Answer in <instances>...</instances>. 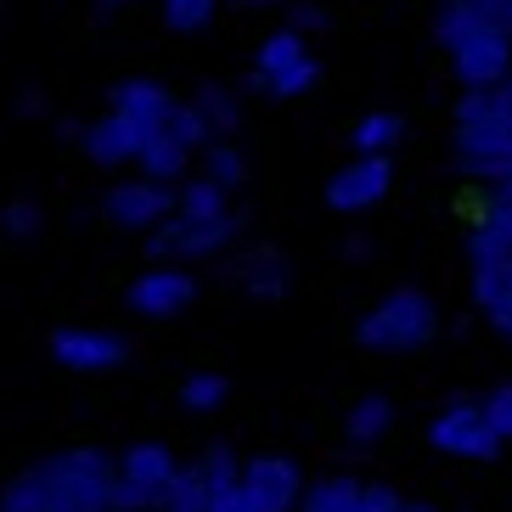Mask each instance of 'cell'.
Masks as SVG:
<instances>
[{"label":"cell","mask_w":512,"mask_h":512,"mask_svg":"<svg viewBox=\"0 0 512 512\" xmlns=\"http://www.w3.org/2000/svg\"><path fill=\"white\" fill-rule=\"evenodd\" d=\"M0 507L6 512H124L119 456H107L102 445H68V451L12 473Z\"/></svg>","instance_id":"6da1fadb"},{"label":"cell","mask_w":512,"mask_h":512,"mask_svg":"<svg viewBox=\"0 0 512 512\" xmlns=\"http://www.w3.org/2000/svg\"><path fill=\"white\" fill-rule=\"evenodd\" d=\"M434 338H439V310L417 287H394L389 299L377 304L372 316H361V327H355V344L383 349V355H422Z\"/></svg>","instance_id":"7a4b0ae2"},{"label":"cell","mask_w":512,"mask_h":512,"mask_svg":"<svg viewBox=\"0 0 512 512\" xmlns=\"http://www.w3.org/2000/svg\"><path fill=\"white\" fill-rule=\"evenodd\" d=\"M186 467L175 462L169 445L158 439H141L130 451L119 456V507L124 512H164L169 496H175V484H181Z\"/></svg>","instance_id":"3957f363"},{"label":"cell","mask_w":512,"mask_h":512,"mask_svg":"<svg viewBox=\"0 0 512 512\" xmlns=\"http://www.w3.org/2000/svg\"><path fill=\"white\" fill-rule=\"evenodd\" d=\"M321 79V68L310 62V51H304L299 29H276L259 40L254 51V74H248V85H254L259 96H304L310 85Z\"/></svg>","instance_id":"277c9868"},{"label":"cell","mask_w":512,"mask_h":512,"mask_svg":"<svg viewBox=\"0 0 512 512\" xmlns=\"http://www.w3.org/2000/svg\"><path fill=\"white\" fill-rule=\"evenodd\" d=\"M181 209V192L175 186H152V181H124L102 192V220L107 231H124V237H152L158 226H169Z\"/></svg>","instance_id":"5b68a950"},{"label":"cell","mask_w":512,"mask_h":512,"mask_svg":"<svg viewBox=\"0 0 512 512\" xmlns=\"http://www.w3.org/2000/svg\"><path fill=\"white\" fill-rule=\"evenodd\" d=\"M428 445L439 456H462V462H496L501 456V439L484 417V400H456L445 406L434 422H428Z\"/></svg>","instance_id":"8992f818"},{"label":"cell","mask_w":512,"mask_h":512,"mask_svg":"<svg viewBox=\"0 0 512 512\" xmlns=\"http://www.w3.org/2000/svg\"><path fill=\"white\" fill-rule=\"evenodd\" d=\"M46 349L62 372H119L130 361V338L119 327H51Z\"/></svg>","instance_id":"52a82bcc"},{"label":"cell","mask_w":512,"mask_h":512,"mask_svg":"<svg viewBox=\"0 0 512 512\" xmlns=\"http://www.w3.org/2000/svg\"><path fill=\"white\" fill-rule=\"evenodd\" d=\"M451 74L462 79L467 91H496L512 79V40L490 29H473L451 46Z\"/></svg>","instance_id":"ba28073f"},{"label":"cell","mask_w":512,"mask_h":512,"mask_svg":"<svg viewBox=\"0 0 512 512\" xmlns=\"http://www.w3.org/2000/svg\"><path fill=\"white\" fill-rule=\"evenodd\" d=\"M394 186V164L389 158H349L344 169H332L327 181V209L338 214H361V209H377Z\"/></svg>","instance_id":"9c48e42d"},{"label":"cell","mask_w":512,"mask_h":512,"mask_svg":"<svg viewBox=\"0 0 512 512\" xmlns=\"http://www.w3.org/2000/svg\"><path fill=\"white\" fill-rule=\"evenodd\" d=\"M242 226H248V214H237V220H220V226H192V220H169V226H158V231L147 237V248H141V254H147V259H169V254L209 259V254H220V248H231V242L242 237Z\"/></svg>","instance_id":"30bf717a"},{"label":"cell","mask_w":512,"mask_h":512,"mask_svg":"<svg viewBox=\"0 0 512 512\" xmlns=\"http://www.w3.org/2000/svg\"><path fill=\"white\" fill-rule=\"evenodd\" d=\"M113 107L130 113V124L141 130V152H147V141L169 136V119L181 113V96L169 91V85H158V79H124L119 91H113Z\"/></svg>","instance_id":"8fae6325"},{"label":"cell","mask_w":512,"mask_h":512,"mask_svg":"<svg viewBox=\"0 0 512 512\" xmlns=\"http://www.w3.org/2000/svg\"><path fill=\"white\" fill-rule=\"evenodd\" d=\"M79 158L96 169H113V164H141V130L130 124V113L119 107H107L85 124V136H79Z\"/></svg>","instance_id":"7c38bea8"},{"label":"cell","mask_w":512,"mask_h":512,"mask_svg":"<svg viewBox=\"0 0 512 512\" xmlns=\"http://www.w3.org/2000/svg\"><path fill=\"white\" fill-rule=\"evenodd\" d=\"M242 484H248L259 512H299V501H304V473L287 456H254L242 467Z\"/></svg>","instance_id":"4fadbf2b"},{"label":"cell","mask_w":512,"mask_h":512,"mask_svg":"<svg viewBox=\"0 0 512 512\" xmlns=\"http://www.w3.org/2000/svg\"><path fill=\"white\" fill-rule=\"evenodd\" d=\"M192 299H197V282L186 271H141L136 282H130V293H124V304H130L141 321L181 316Z\"/></svg>","instance_id":"5bb4252c"},{"label":"cell","mask_w":512,"mask_h":512,"mask_svg":"<svg viewBox=\"0 0 512 512\" xmlns=\"http://www.w3.org/2000/svg\"><path fill=\"white\" fill-rule=\"evenodd\" d=\"M473 304L484 310V321L512 338V259H496V265H473Z\"/></svg>","instance_id":"9a60e30c"},{"label":"cell","mask_w":512,"mask_h":512,"mask_svg":"<svg viewBox=\"0 0 512 512\" xmlns=\"http://www.w3.org/2000/svg\"><path fill=\"white\" fill-rule=\"evenodd\" d=\"M400 136H406V119H400V113H389V107L361 113V119L344 130V141H349V152H355V158H389V147H400Z\"/></svg>","instance_id":"2e32d148"},{"label":"cell","mask_w":512,"mask_h":512,"mask_svg":"<svg viewBox=\"0 0 512 512\" xmlns=\"http://www.w3.org/2000/svg\"><path fill=\"white\" fill-rule=\"evenodd\" d=\"M197 181L220 186V192H242L248 186V152L237 141H209L197 152Z\"/></svg>","instance_id":"e0dca14e"},{"label":"cell","mask_w":512,"mask_h":512,"mask_svg":"<svg viewBox=\"0 0 512 512\" xmlns=\"http://www.w3.org/2000/svg\"><path fill=\"white\" fill-rule=\"evenodd\" d=\"M394 428V400L389 394H366V400H355L344 417V439L349 445H377V439Z\"/></svg>","instance_id":"ac0fdd59"},{"label":"cell","mask_w":512,"mask_h":512,"mask_svg":"<svg viewBox=\"0 0 512 512\" xmlns=\"http://www.w3.org/2000/svg\"><path fill=\"white\" fill-rule=\"evenodd\" d=\"M175 220H192V226H220V220H237V214H231V192H220V186H209V181H186Z\"/></svg>","instance_id":"d6986e66"},{"label":"cell","mask_w":512,"mask_h":512,"mask_svg":"<svg viewBox=\"0 0 512 512\" xmlns=\"http://www.w3.org/2000/svg\"><path fill=\"white\" fill-rule=\"evenodd\" d=\"M361 490H366L361 479L332 473V479H321V484H310V490H304L299 512H355V507H361Z\"/></svg>","instance_id":"ffe728a7"},{"label":"cell","mask_w":512,"mask_h":512,"mask_svg":"<svg viewBox=\"0 0 512 512\" xmlns=\"http://www.w3.org/2000/svg\"><path fill=\"white\" fill-rule=\"evenodd\" d=\"M186 164H192V152L175 147L169 136H158V141H147V152H141V181H152V186H175V181L186 175Z\"/></svg>","instance_id":"44dd1931"},{"label":"cell","mask_w":512,"mask_h":512,"mask_svg":"<svg viewBox=\"0 0 512 512\" xmlns=\"http://www.w3.org/2000/svg\"><path fill=\"white\" fill-rule=\"evenodd\" d=\"M192 107L203 113V119H209V130H214L220 141H231V130L242 124V107H237V96H231L226 85H214V79H209V85H197Z\"/></svg>","instance_id":"7402d4cb"},{"label":"cell","mask_w":512,"mask_h":512,"mask_svg":"<svg viewBox=\"0 0 512 512\" xmlns=\"http://www.w3.org/2000/svg\"><path fill=\"white\" fill-rule=\"evenodd\" d=\"M175 400H181V411H197V417H209V411H220L231 400V377H220V372H192L175 389Z\"/></svg>","instance_id":"603a6c76"},{"label":"cell","mask_w":512,"mask_h":512,"mask_svg":"<svg viewBox=\"0 0 512 512\" xmlns=\"http://www.w3.org/2000/svg\"><path fill=\"white\" fill-rule=\"evenodd\" d=\"M242 293L254 304H282L287 299V265H259V271H242Z\"/></svg>","instance_id":"cb8c5ba5"},{"label":"cell","mask_w":512,"mask_h":512,"mask_svg":"<svg viewBox=\"0 0 512 512\" xmlns=\"http://www.w3.org/2000/svg\"><path fill=\"white\" fill-rule=\"evenodd\" d=\"M214 507V484L197 473V467H186L181 484H175V496H169L164 512H209Z\"/></svg>","instance_id":"d4e9b609"},{"label":"cell","mask_w":512,"mask_h":512,"mask_svg":"<svg viewBox=\"0 0 512 512\" xmlns=\"http://www.w3.org/2000/svg\"><path fill=\"white\" fill-rule=\"evenodd\" d=\"M220 0H164V23L175 34H197V29H209V17Z\"/></svg>","instance_id":"484cf974"},{"label":"cell","mask_w":512,"mask_h":512,"mask_svg":"<svg viewBox=\"0 0 512 512\" xmlns=\"http://www.w3.org/2000/svg\"><path fill=\"white\" fill-rule=\"evenodd\" d=\"M192 467H197V473H203L209 484L242 479V467H237V456H231V445H220V439H214V445H203V456H197Z\"/></svg>","instance_id":"4316f807"},{"label":"cell","mask_w":512,"mask_h":512,"mask_svg":"<svg viewBox=\"0 0 512 512\" xmlns=\"http://www.w3.org/2000/svg\"><path fill=\"white\" fill-rule=\"evenodd\" d=\"M484 417H490L501 445H512V383H496V389L484 394Z\"/></svg>","instance_id":"83f0119b"},{"label":"cell","mask_w":512,"mask_h":512,"mask_svg":"<svg viewBox=\"0 0 512 512\" xmlns=\"http://www.w3.org/2000/svg\"><path fill=\"white\" fill-rule=\"evenodd\" d=\"M0 231H6V237H34V231H40V209H34V197H12L6 214H0Z\"/></svg>","instance_id":"f1b7e54d"},{"label":"cell","mask_w":512,"mask_h":512,"mask_svg":"<svg viewBox=\"0 0 512 512\" xmlns=\"http://www.w3.org/2000/svg\"><path fill=\"white\" fill-rule=\"evenodd\" d=\"M209 512H259V507H254V496H248V484L226 479V484H214V507Z\"/></svg>","instance_id":"f546056e"},{"label":"cell","mask_w":512,"mask_h":512,"mask_svg":"<svg viewBox=\"0 0 512 512\" xmlns=\"http://www.w3.org/2000/svg\"><path fill=\"white\" fill-rule=\"evenodd\" d=\"M355 512H406V496H400V490H389V484H366L361 507H355Z\"/></svg>","instance_id":"4dcf8cb0"},{"label":"cell","mask_w":512,"mask_h":512,"mask_svg":"<svg viewBox=\"0 0 512 512\" xmlns=\"http://www.w3.org/2000/svg\"><path fill=\"white\" fill-rule=\"evenodd\" d=\"M287 17H293L299 29H321V23H327V12H321L316 0H299V6H293V12H287Z\"/></svg>","instance_id":"1f68e13d"},{"label":"cell","mask_w":512,"mask_h":512,"mask_svg":"<svg viewBox=\"0 0 512 512\" xmlns=\"http://www.w3.org/2000/svg\"><path fill=\"white\" fill-rule=\"evenodd\" d=\"M496 220L512 231V175H507V181H496Z\"/></svg>","instance_id":"d6a6232c"},{"label":"cell","mask_w":512,"mask_h":512,"mask_svg":"<svg viewBox=\"0 0 512 512\" xmlns=\"http://www.w3.org/2000/svg\"><path fill=\"white\" fill-rule=\"evenodd\" d=\"M406 512H439V507H428V501H406Z\"/></svg>","instance_id":"836d02e7"},{"label":"cell","mask_w":512,"mask_h":512,"mask_svg":"<svg viewBox=\"0 0 512 512\" xmlns=\"http://www.w3.org/2000/svg\"><path fill=\"white\" fill-rule=\"evenodd\" d=\"M96 6H113V12H119V6H136V0H96Z\"/></svg>","instance_id":"e575fe53"},{"label":"cell","mask_w":512,"mask_h":512,"mask_svg":"<svg viewBox=\"0 0 512 512\" xmlns=\"http://www.w3.org/2000/svg\"><path fill=\"white\" fill-rule=\"evenodd\" d=\"M242 6H248V12H254V6H276V0H242Z\"/></svg>","instance_id":"d590c367"},{"label":"cell","mask_w":512,"mask_h":512,"mask_svg":"<svg viewBox=\"0 0 512 512\" xmlns=\"http://www.w3.org/2000/svg\"><path fill=\"white\" fill-rule=\"evenodd\" d=\"M0 512H6V507H0Z\"/></svg>","instance_id":"8d00e7d4"}]
</instances>
